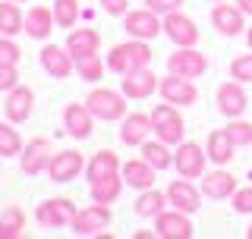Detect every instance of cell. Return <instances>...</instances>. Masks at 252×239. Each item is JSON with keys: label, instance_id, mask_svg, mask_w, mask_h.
<instances>
[{"label": "cell", "instance_id": "ffe728a7", "mask_svg": "<svg viewBox=\"0 0 252 239\" xmlns=\"http://www.w3.org/2000/svg\"><path fill=\"white\" fill-rule=\"evenodd\" d=\"M63 126H66V135H73V139H89L92 129H94V114L89 110V104H66L63 107Z\"/></svg>", "mask_w": 252, "mask_h": 239}, {"label": "cell", "instance_id": "8992f818", "mask_svg": "<svg viewBox=\"0 0 252 239\" xmlns=\"http://www.w3.org/2000/svg\"><path fill=\"white\" fill-rule=\"evenodd\" d=\"M167 73L183 76V79H202L208 73V57L199 47H177L167 57Z\"/></svg>", "mask_w": 252, "mask_h": 239}, {"label": "cell", "instance_id": "3957f363", "mask_svg": "<svg viewBox=\"0 0 252 239\" xmlns=\"http://www.w3.org/2000/svg\"><path fill=\"white\" fill-rule=\"evenodd\" d=\"M85 104L94 114V120H101V123H114V120L126 117V94L114 91V89H94L85 98Z\"/></svg>", "mask_w": 252, "mask_h": 239}, {"label": "cell", "instance_id": "4316f807", "mask_svg": "<svg viewBox=\"0 0 252 239\" xmlns=\"http://www.w3.org/2000/svg\"><path fill=\"white\" fill-rule=\"evenodd\" d=\"M120 157H117V151H98V154H92V161L85 164V177H89V182L94 179H104V177H114V173H120Z\"/></svg>", "mask_w": 252, "mask_h": 239}, {"label": "cell", "instance_id": "d4e9b609", "mask_svg": "<svg viewBox=\"0 0 252 239\" xmlns=\"http://www.w3.org/2000/svg\"><path fill=\"white\" fill-rule=\"evenodd\" d=\"M54 26H57V19H54V10H51V6H32L29 16H26V35L35 38V41L51 38Z\"/></svg>", "mask_w": 252, "mask_h": 239}, {"label": "cell", "instance_id": "83f0119b", "mask_svg": "<svg viewBox=\"0 0 252 239\" xmlns=\"http://www.w3.org/2000/svg\"><path fill=\"white\" fill-rule=\"evenodd\" d=\"M164 208H167V192H161V189H142V195L136 198V205H132V211H136V217H158Z\"/></svg>", "mask_w": 252, "mask_h": 239}, {"label": "cell", "instance_id": "7bdbcfd3", "mask_svg": "<svg viewBox=\"0 0 252 239\" xmlns=\"http://www.w3.org/2000/svg\"><path fill=\"white\" fill-rule=\"evenodd\" d=\"M236 6H240L246 16H252V0H236Z\"/></svg>", "mask_w": 252, "mask_h": 239}, {"label": "cell", "instance_id": "2e32d148", "mask_svg": "<svg viewBox=\"0 0 252 239\" xmlns=\"http://www.w3.org/2000/svg\"><path fill=\"white\" fill-rule=\"evenodd\" d=\"M38 60H41L44 73H51V79H69L73 69H76L73 54H69L66 47H57V44H44L41 54H38Z\"/></svg>", "mask_w": 252, "mask_h": 239}, {"label": "cell", "instance_id": "484cf974", "mask_svg": "<svg viewBox=\"0 0 252 239\" xmlns=\"http://www.w3.org/2000/svg\"><path fill=\"white\" fill-rule=\"evenodd\" d=\"M66 47L69 54H73V60L79 57H89V54H98V47H101V35L94 29H73L66 35Z\"/></svg>", "mask_w": 252, "mask_h": 239}, {"label": "cell", "instance_id": "6da1fadb", "mask_svg": "<svg viewBox=\"0 0 252 239\" xmlns=\"http://www.w3.org/2000/svg\"><path fill=\"white\" fill-rule=\"evenodd\" d=\"M145 66H152V47L142 38H129L123 44H114L107 54V69L117 76H126L132 69H145Z\"/></svg>", "mask_w": 252, "mask_h": 239}, {"label": "cell", "instance_id": "5b68a950", "mask_svg": "<svg viewBox=\"0 0 252 239\" xmlns=\"http://www.w3.org/2000/svg\"><path fill=\"white\" fill-rule=\"evenodd\" d=\"M173 167L186 179H202L205 167H208V151L199 142H180L177 151H173Z\"/></svg>", "mask_w": 252, "mask_h": 239}, {"label": "cell", "instance_id": "52a82bcc", "mask_svg": "<svg viewBox=\"0 0 252 239\" xmlns=\"http://www.w3.org/2000/svg\"><path fill=\"white\" fill-rule=\"evenodd\" d=\"M123 29L129 38H142V41H152L164 31V16H158L155 10H126L123 16Z\"/></svg>", "mask_w": 252, "mask_h": 239}, {"label": "cell", "instance_id": "9a60e30c", "mask_svg": "<svg viewBox=\"0 0 252 239\" xmlns=\"http://www.w3.org/2000/svg\"><path fill=\"white\" fill-rule=\"evenodd\" d=\"M158 76L152 73V66H145V69H132V73H126L123 76V82H120V91L126 94L129 101H145V98H152V94L158 91Z\"/></svg>", "mask_w": 252, "mask_h": 239}, {"label": "cell", "instance_id": "cb8c5ba5", "mask_svg": "<svg viewBox=\"0 0 252 239\" xmlns=\"http://www.w3.org/2000/svg\"><path fill=\"white\" fill-rule=\"evenodd\" d=\"M205 151H208V161L218 164V167H227L236 157V145H233L230 135H227V129H211L208 142H205Z\"/></svg>", "mask_w": 252, "mask_h": 239}, {"label": "cell", "instance_id": "1f68e13d", "mask_svg": "<svg viewBox=\"0 0 252 239\" xmlns=\"http://www.w3.org/2000/svg\"><path fill=\"white\" fill-rule=\"evenodd\" d=\"M26 233V211L19 205H10L0 214V239H19Z\"/></svg>", "mask_w": 252, "mask_h": 239}, {"label": "cell", "instance_id": "d6986e66", "mask_svg": "<svg viewBox=\"0 0 252 239\" xmlns=\"http://www.w3.org/2000/svg\"><path fill=\"white\" fill-rule=\"evenodd\" d=\"M155 129H152V114H139V110H132V114L123 117L120 123V142L129 148H142V142L148 139Z\"/></svg>", "mask_w": 252, "mask_h": 239}, {"label": "cell", "instance_id": "e0dca14e", "mask_svg": "<svg viewBox=\"0 0 252 239\" xmlns=\"http://www.w3.org/2000/svg\"><path fill=\"white\" fill-rule=\"evenodd\" d=\"M82 170H85V161H82V154L73 151V148L51 154V164H47V177H51L54 182H69V179H76Z\"/></svg>", "mask_w": 252, "mask_h": 239}, {"label": "cell", "instance_id": "7c38bea8", "mask_svg": "<svg viewBox=\"0 0 252 239\" xmlns=\"http://www.w3.org/2000/svg\"><path fill=\"white\" fill-rule=\"evenodd\" d=\"M164 35L177 47H195L199 44V26L183 10H173V13L164 16Z\"/></svg>", "mask_w": 252, "mask_h": 239}, {"label": "cell", "instance_id": "8fae6325", "mask_svg": "<svg viewBox=\"0 0 252 239\" xmlns=\"http://www.w3.org/2000/svg\"><path fill=\"white\" fill-rule=\"evenodd\" d=\"M158 91H161L164 101H170V104H177V107H192L195 101H199V89H195L192 79L173 76V73H167V76L161 79Z\"/></svg>", "mask_w": 252, "mask_h": 239}, {"label": "cell", "instance_id": "ee69618b", "mask_svg": "<svg viewBox=\"0 0 252 239\" xmlns=\"http://www.w3.org/2000/svg\"><path fill=\"white\" fill-rule=\"evenodd\" d=\"M158 233H148V230H139V233H136V239H155Z\"/></svg>", "mask_w": 252, "mask_h": 239}, {"label": "cell", "instance_id": "5bb4252c", "mask_svg": "<svg viewBox=\"0 0 252 239\" xmlns=\"http://www.w3.org/2000/svg\"><path fill=\"white\" fill-rule=\"evenodd\" d=\"M211 26L224 38L246 35V13L236 3H224V0H220V3H215V10H211Z\"/></svg>", "mask_w": 252, "mask_h": 239}, {"label": "cell", "instance_id": "60d3db41", "mask_svg": "<svg viewBox=\"0 0 252 239\" xmlns=\"http://www.w3.org/2000/svg\"><path fill=\"white\" fill-rule=\"evenodd\" d=\"M145 3H148V10H155L158 16H167L173 10H180L186 0H145Z\"/></svg>", "mask_w": 252, "mask_h": 239}, {"label": "cell", "instance_id": "44dd1931", "mask_svg": "<svg viewBox=\"0 0 252 239\" xmlns=\"http://www.w3.org/2000/svg\"><path fill=\"white\" fill-rule=\"evenodd\" d=\"M6 120L10 123H26L35 110V91L29 85H16L13 91H6Z\"/></svg>", "mask_w": 252, "mask_h": 239}, {"label": "cell", "instance_id": "7402d4cb", "mask_svg": "<svg viewBox=\"0 0 252 239\" xmlns=\"http://www.w3.org/2000/svg\"><path fill=\"white\" fill-rule=\"evenodd\" d=\"M120 177H123L126 186H132V189H139V192H142V189H152L155 186L158 170L145 161V157H132V161H126L120 167Z\"/></svg>", "mask_w": 252, "mask_h": 239}, {"label": "cell", "instance_id": "681fc988", "mask_svg": "<svg viewBox=\"0 0 252 239\" xmlns=\"http://www.w3.org/2000/svg\"><path fill=\"white\" fill-rule=\"evenodd\" d=\"M0 161H3V157H0Z\"/></svg>", "mask_w": 252, "mask_h": 239}, {"label": "cell", "instance_id": "836d02e7", "mask_svg": "<svg viewBox=\"0 0 252 239\" xmlns=\"http://www.w3.org/2000/svg\"><path fill=\"white\" fill-rule=\"evenodd\" d=\"M76 73H79V79H85V82H98V79L104 76V63H101L98 54H89V57L76 60Z\"/></svg>", "mask_w": 252, "mask_h": 239}, {"label": "cell", "instance_id": "f6af8a7d", "mask_svg": "<svg viewBox=\"0 0 252 239\" xmlns=\"http://www.w3.org/2000/svg\"><path fill=\"white\" fill-rule=\"evenodd\" d=\"M246 44H249V51H252V26H246Z\"/></svg>", "mask_w": 252, "mask_h": 239}, {"label": "cell", "instance_id": "8d00e7d4", "mask_svg": "<svg viewBox=\"0 0 252 239\" xmlns=\"http://www.w3.org/2000/svg\"><path fill=\"white\" fill-rule=\"evenodd\" d=\"M230 79H236V82H252V51L249 54H236V57L230 60Z\"/></svg>", "mask_w": 252, "mask_h": 239}, {"label": "cell", "instance_id": "603a6c76", "mask_svg": "<svg viewBox=\"0 0 252 239\" xmlns=\"http://www.w3.org/2000/svg\"><path fill=\"white\" fill-rule=\"evenodd\" d=\"M47 164H51V142H47V139H32L29 145H26V154L19 157L22 173L38 177V173L47 170Z\"/></svg>", "mask_w": 252, "mask_h": 239}, {"label": "cell", "instance_id": "d6a6232c", "mask_svg": "<svg viewBox=\"0 0 252 239\" xmlns=\"http://www.w3.org/2000/svg\"><path fill=\"white\" fill-rule=\"evenodd\" d=\"M54 19H57V26L60 29H73L76 26V19H79V0H54Z\"/></svg>", "mask_w": 252, "mask_h": 239}, {"label": "cell", "instance_id": "74e56055", "mask_svg": "<svg viewBox=\"0 0 252 239\" xmlns=\"http://www.w3.org/2000/svg\"><path fill=\"white\" fill-rule=\"evenodd\" d=\"M19 60H22L19 44H16L10 35H0V66H16Z\"/></svg>", "mask_w": 252, "mask_h": 239}, {"label": "cell", "instance_id": "e575fe53", "mask_svg": "<svg viewBox=\"0 0 252 239\" xmlns=\"http://www.w3.org/2000/svg\"><path fill=\"white\" fill-rule=\"evenodd\" d=\"M22 151V135L10 123H0V157H13Z\"/></svg>", "mask_w": 252, "mask_h": 239}, {"label": "cell", "instance_id": "d590c367", "mask_svg": "<svg viewBox=\"0 0 252 239\" xmlns=\"http://www.w3.org/2000/svg\"><path fill=\"white\" fill-rule=\"evenodd\" d=\"M224 129H227V135L233 139V145H236V148H246V145H252V123H249V120L236 117V120H230V123L224 126Z\"/></svg>", "mask_w": 252, "mask_h": 239}, {"label": "cell", "instance_id": "ac0fdd59", "mask_svg": "<svg viewBox=\"0 0 252 239\" xmlns=\"http://www.w3.org/2000/svg\"><path fill=\"white\" fill-rule=\"evenodd\" d=\"M202 195L205 198H215V202H224V198H230L236 189V177L230 170H224V167H218V170H208V173H202Z\"/></svg>", "mask_w": 252, "mask_h": 239}, {"label": "cell", "instance_id": "ba28073f", "mask_svg": "<svg viewBox=\"0 0 252 239\" xmlns=\"http://www.w3.org/2000/svg\"><path fill=\"white\" fill-rule=\"evenodd\" d=\"M76 211H79V208L69 202V198H47V202L38 205L35 220H38L44 230H60V227H69V224H73Z\"/></svg>", "mask_w": 252, "mask_h": 239}, {"label": "cell", "instance_id": "277c9868", "mask_svg": "<svg viewBox=\"0 0 252 239\" xmlns=\"http://www.w3.org/2000/svg\"><path fill=\"white\" fill-rule=\"evenodd\" d=\"M110 220H114V214H110V205H101L94 202L89 208H79L69 230H73L76 236H104V230L110 227Z\"/></svg>", "mask_w": 252, "mask_h": 239}, {"label": "cell", "instance_id": "30bf717a", "mask_svg": "<svg viewBox=\"0 0 252 239\" xmlns=\"http://www.w3.org/2000/svg\"><path fill=\"white\" fill-rule=\"evenodd\" d=\"M215 101H218V110H220L227 120L243 117V114H246V107H249V94H246V89H243V82H236V79L218 85Z\"/></svg>", "mask_w": 252, "mask_h": 239}, {"label": "cell", "instance_id": "bcb514c9", "mask_svg": "<svg viewBox=\"0 0 252 239\" xmlns=\"http://www.w3.org/2000/svg\"><path fill=\"white\" fill-rule=\"evenodd\" d=\"M246 239H252V224H249V227H246Z\"/></svg>", "mask_w": 252, "mask_h": 239}, {"label": "cell", "instance_id": "f1b7e54d", "mask_svg": "<svg viewBox=\"0 0 252 239\" xmlns=\"http://www.w3.org/2000/svg\"><path fill=\"white\" fill-rule=\"evenodd\" d=\"M142 157H145L158 173L167 170V167H173V151H170L167 142H161V139H155V142L145 139V142H142Z\"/></svg>", "mask_w": 252, "mask_h": 239}, {"label": "cell", "instance_id": "f35d334b", "mask_svg": "<svg viewBox=\"0 0 252 239\" xmlns=\"http://www.w3.org/2000/svg\"><path fill=\"white\" fill-rule=\"evenodd\" d=\"M230 202H233V211L236 214H252V186H240L230 195Z\"/></svg>", "mask_w": 252, "mask_h": 239}, {"label": "cell", "instance_id": "4dcf8cb0", "mask_svg": "<svg viewBox=\"0 0 252 239\" xmlns=\"http://www.w3.org/2000/svg\"><path fill=\"white\" fill-rule=\"evenodd\" d=\"M19 31H26V16L22 10L16 6V0H3L0 3V35H19Z\"/></svg>", "mask_w": 252, "mask_h": 239}, {"label": "cell", "instance_id": "f546056e", "mask_svg": "<svg viewBox=\"0 0 252 239\" xmlns=\"http://www.w3.org/2000/svg\"><path fill=\"white\" fill-rule=\"evenodd\" d=\"M123 177L114 173V177H104V179H94L92 182V202H101V205H114L123 192Z\"/></svg>", "mask_w": 252, "mask_h": 239}, {"label": "cell", "instance_id": "7a4b0ae2", "mask_svg": "<svg viewBox=\"0 0 252 239\" xmlns=\"http://www.w3.org/2000/svg\"><path fill=\"white\" fill-rule=\"evenodd\" d=\"M152 129L161 142L167 145H180L186 135V123H183V114H180L177 104L164 101V104H155L152 107Z\"/></svg>", "mask_w": 252, "mask_h": 239}, {"label": "cell", "instance_id": "b9f144b4", "mask_svg": "<svg viewBox=\"0 0 252 239\" xmlns=\"http://www.w3.org/2000/svg\"><path fill=\"white\" fill-rule=\"evenodd\" d=\"M98 3L110 16H126V10H129V0H98Z\"/></svg>", "mask_w": 252, "mask_h": 239}, {"label": "cell", "instance_id": "9c48e42d", "mask_svg": "<svg viewBox=\"0 0 252 239\" xmlns=\"http://www.w3.org/2000/svg\"><path fill=\"white\" fill-rule=\"evenodd\" d=\"M155 233L161 239H192L195 227H192V220H189L186 211H180V208L167 211V208H164L155 217Z\"/></svg>", "mask_w": 252, "mask_h": 239}, {"label": "cell", "instance_id": "7dc6e473", "mask_svg": "<svg viewBox=\"0 0 252 239\" xmlns=\"http://www.w3.org/2000/svg\"><path fill=\"white\" fill-rule=\"evenodd\" d=\"M208 3H220V0H208Z\"/></svg>", "mask_w": 252, "mask_h": 239}, {"label": "cell", "instance_id": "ab89813d", "mask_svg": "<svg viewBox=\"0 0 252 239\" xmlns=\"http://www.w3.org/2000/svg\"><path fill=\"white\" fill-rule=\"evenodd\" d=\"M16 85H19V73H16V66H0V91H13Z\"/></svg>", "mask_w": 252, "mask_h": 239}, {"label": "cell", "instance_id": "c3c4849f", "mask_svg": "<svg viewBox=\"0 0 252 239\" xmlns=\"http://www.w3.org/2000/svg\"><path fill=\"white\" fill-rule=\"evenodd\" d=\"M16 3H26V0H16Z\"/></svg>", "mask_w": 252, "mask_h": 239}, {"label": "cell", "instance_id": "4fadbf2b", "mask_svg": "<svg viewBox=\"0 0 252 239\" xmlns=\"http://www.w3.org/2000/svg\"><path fill=\"white\" fill-rule=\"evenodd\" d=\"M164 192H167V205H170V208H180L186 214H195L202 208V189L195 186L192 179H186V177L170 179V186L164 189Z\"/></svg>", "mask_w": 252, "mask_h": 239}]
</instances>
